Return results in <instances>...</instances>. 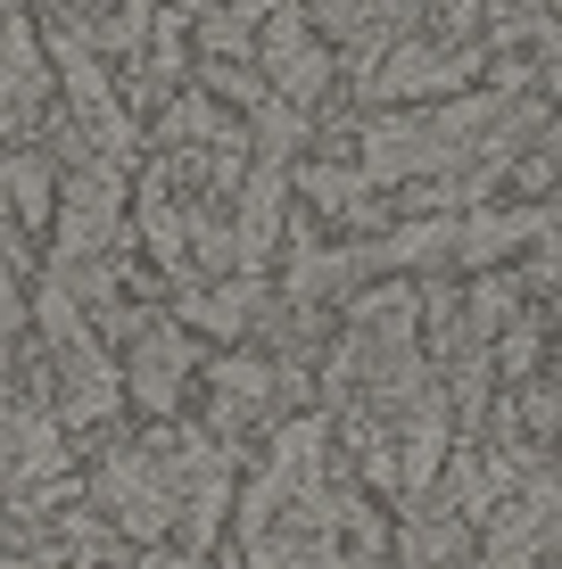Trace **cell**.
Masks as SVG:
<instances>
[{
	"label": "cell",
	"instance_id": "cell-1",
	"mask_svg": "<svg viewBox=\"0 0 562 569\" xmlns=\"http://www.w3.org/2000/svg\"><path fill=\"white\" fill-rule=\"evenodd\" d=\"M91 503L125 528V537L158 545L174 520H183V479H174V438L158 446H125V455H108L91 470Z\"/></svg>",
	"mask_w": 562,
	"mask_h": 569
},
{
	"label": "cell",
	"instance_id": "cell-2",
	"mask_svg": "<svg viewBox=\"0 0 562 569\" xmlns=\"http://www.w3.org/2000/svg\"><path fill=\"white\" fill-rule=\"evenodd\" d=\"M248 67H257V83H265V100H282V108H315L323 91H332V74H339V58L306 33V17L298 9H282V17H265L257 26V50H248Z\"/></svg>",
	"mask_w": 562,
	"mask_h": 569
},
{
	"label": "cell",
	"instance_id": "cell-3",
	"mask_svg": "<svg viewBox=\"0 0 562 569\" xmlns=\"http://www.w3.org/2000/svg\"><path fill=\"white\" fill-rule=\"evenodd\" d=\"M116 214H125V173L83 157V166L58 182V207H50L58 264H100L108 248H116Z\"/></svg>",
	"mask_w": 562,
	"mask_h": 569
},
{
	"label": "cell",
	"instance_id": "cell-4",
	"mask_svg": "<svg viewBox=\"0 0 562 569\" xmlns=\"http://www.w3.org/2000/svg\"><path fill=\"white\" fill-rule=\"evenodd\" d=\"M125 397L141 405L149 421H166L174 405H183V388H190V339H183V322H166V313H149L141 330H132V347H125Z\"/></svg>",
	"mask_w": 562,
	"mask_h": 569
},
{
	"label": "cell",
	"instance_id": "cell-5",
	"mask_svg": "<svg viewBox=\"0 0 562 569\" xmlns=\"http://www.w3.org/2000/svg\"><path fill=\"white\" fill-rule=\"evenodd\" d=\"M513 248H554V207L546 199H530V207H472V214H455V264H472V272H505Z\"/></svg>",
	"mask_w": 562,
	"mask_h": 569
},
{
	"label": "cell",
	"instance_id": "cell-6",
	"mask_svg": "<svg viewBox=\"0 0 562 569\" xmlns=\"http://www.w3.org/2000/svg\"><path fill=\"white\" fill-rule=\"evenodd\" d=\"M274 322V281L265 272H231V281H183V330H216V339H248Z\"/></svg>",
	"mask_w": 562,
	"mask_h": 569
},
{
	"label": "cell",
	"instance_id": "cell-7",
	"mask_svg": "<svg viewBox=\"0 0 562 569\" xmlns=\"http://www.w3.org/2000/svg\"><path fill=\"white\" fill-rule=\"evenodd\" d=\"M207 388H216V429L231 438L240 421H265L289 405V371L265 363V356H216L207 363Z\"/></svg>",
	"mask_w": 562,
	"mask_h": 569
},
{
	"label": "cell",
	"instance_id": "cell-8",
	"mask_svg": "<svg viewBox=\"0 0 562 569\" xmlns=\"http://www.w3.org/2000/svg\"><path fill=\"white\" fill-rule=\"evenodd\" d=\"M58 207V173L42 149H0V248L26 240V231H42Z\"/></svg>",
	"mask_w": 562,
	"mask_h": 569
},
{
	"label": "cell",
	"instance_id": "cell-9",
	"mask_svg": "<svg viewBox=\"0 0 562 569\" xmlns=\"http://www.w3.org/2000/svg\"><path fill=\"white\" fill-rule=\"evenodd\" d=\"M289 190H298L315 214H332V223H373V240L390 231V214H381V190L364 182L356 166H332V157H315V166L289 173Z\"/></svg>",
	"mask_w": 562,
	"mask_h": 569
},
{
	"label": "cell",
	"instance_id": "cell-10",
	"mask_svg": "<svg viewBox=\"0 0 562 569\" xmlns=\"http://www.w3.org/2000/svg\"><path fill=\"white\" fill-rule=\"evenodd\" d=\"M26 405L33 397H17V388H0V496L17 487V429H26Z\"/></svg>",
	"mask_w": 562,
	"mask_h": 569
},
{
	"label": "cell",
	"instance_id": "cell-11",
	"mask_svg": "<svg viewBox=\"0 0 562 569\" xmlns=\"http://www.w3.org/2000/svg\"><path fill=\"white\" fill-rule=\"evenodd\" d=\"M0 569H26V561H9V553H0Z\"/></svg>",
	"mask_w": 562,
	"mask_h": 569
}]
</instances>
